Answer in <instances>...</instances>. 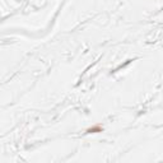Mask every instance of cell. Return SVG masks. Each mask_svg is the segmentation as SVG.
<instances>
[{
    "label": "cell",
    "instance_id": "obj_1",
    "mask_svg": "<svg viewBox=\"0 0 163 163\" xmlns=\"http://www.w3.org/2000/svg\"><path fill=\"white\" fill-rule=\"evenodd\" d=\"M100 131H102L101 126H94L92 129H88V133H100Z\"/></svg>",
    "mask_w": 163,
    "mask_h": 163
}]
</instances>
